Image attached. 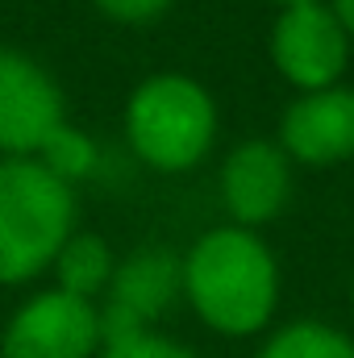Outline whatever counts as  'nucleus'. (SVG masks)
Returning <instances> with one entry per match:
<instances>
[{"mask_svg":"<svg viewBox=\"0 0 354 358\" xmlns=\"http://www.w3.org/2000/svg\"><path fill=\"white\" fill-rule=\"evenodd\" d=\"M183 292L221 334H255L275 308V259L246 229H217L183 259Z\"/></svg>","mask_w":354,"mask_h":358,"instance_id":"obj_1","label":"nucleus"},{"mask_svg":"<svg viewBox=\"0 0 354 358\" xmlns=\"http://www.w3.org/2000/svg\"><path fill=\"white\" fill-rule=\"evenodd\" d=\"M76 200L67 179L34 159L0 163V283H21L67 246Z\"/></svg>","mask_w":354,"mask_h":358,"instance_id":"obj_2","label":"nucleus"},{"mask_svg":"<svg viewBox=\"0 0 354 358\" xmlns=\"http://www.w3.org/2000/svg\"><path fill=\"white\" fill-rule=\"evenodd\" d=\"M125 129H129L134 150L150 167L183 171L208 150L217 117H213V100L204 96L200 84L179 80V76H159L134 92Z\"/></svg>","mask_w":354,"mask_h":358,"instance_id":"obj_3","label":"nucleus"},{"mask_svg":"<svg viewBox=\"0 0 354 358\" xmlns=\"http://www.w3.org/2000/svg\"><path fill=\"white\" fill-rule=\"evenodd\" d=\"M100 342V313L71 292L34 296L4 334V358H88Z\"/></svg>","mask_w":354,"mask_h":358,"instance_id":"obj_4","label":"nucleus"},{"mask_svg":"<svg viewBox=\"0 0 354 358\" xmlns=\"http://www.w3.org/2000/svg\"><path fill=\"white\" fill-rule=\"evenodd\" d=\"M63 125V100L50 76L25 55L0 50V150L17 159L38 155Z\"/></svg>","mask_w":354,"mask_h":358,"instance_id":"obj_5","label":"nucleus"},{"mask_svg":"<svg viewBox=\"0 0 354 358\" xmlns=\"http://www.w3.org/2000/svg\"><path fill=\"white\" fill-rule=\"evenodd\" d=\"M275 63L296 88H330L346 67V29L321 0L292 4L275 25Z\"/></svg>","mask_w":354,"mask_h":358,"instance_id":"obj_6","label":"nucleus"},{"mask_svg":"<svg viewBox=\"0 0 354 358\" xmlns=\"http://www.w3.org/2000/svg\"><path fill=\"white\" fill-rule=\"evenodd\" d=\"M183 287V267L167 250H142L113 275L108 308L100 313V338L117 342L129 334H142Z\"/></svg>","mask_w":354,"mask_h":358,"instance_id":"obj_7","label":"nucleus"},{"mask_svg":"<svg viewBox=\"0 0 354 358\" xmlns=\"http://www.w3.org/2000/svg\"><path fill=\"white\" fill-rule=\"evenodd\" d=\"M283 146L292 159L325 167L354 155V92L321 88L300 96L283 117Z\"/></svg>","mask_w":354,"mask_h":358,"instance_id":"obj_8","label":"nucleus"},{"mask_svg":"<svg viewBox=\"0 0 354 358\" xmlns=\"http://www.w3.org/2000/svg\"><path fill=\"white\" fill-rule=\"evenodd\" d=\"M221 196L229 213L246 225L275 217L288 200V159L267 142H250L234 150L221 171Z\"/></svg>","mask_w":354,"mask_h":358,"instance_id":"obj_9","label":"nucleus"},{"mask_svg":"<svg viewBox=\"0 0 354 358\" xmlns=\"http://www.w3.org/2000/svg\"><path fill=\"white\" fill-rule=\"evenodd\" d=\"M59 279H63V292L71 296H84L92 300V292H100L108 279H113V267H108V246L92 234H80V238H67V246L59 250Z\"/></svg>","mask_w":354,"mask_h":358,"instance_id":"obj_10","label":"nucleus"},{"mask_svg":"<svg viewBox=\"0 0 354 358\" xmlns=\"http://www.w3.org/2000/svg\"><path fill=\"white\" fill-rule=\"evenodd\" d=\"M259 358H354V342L330 325L300 321V325H288L283 334H275Z\"/></svg>","mask_w":354,"mask_h":358,"instance_id":"obj_11","label":"nucleus"},{"mask_svg":"<svg viewBox=\"0 0 354 358\" xmlns=\"http://www.w3.org/2000/svg\"><path fill=\"white\" fill-rule=\"evenodd\" d=\"M38 155H42V167H50L59 179H80V176H88L92 163H96V150H92V142L80 134V129H71V125L55 129V134H50V142H46Z\"/></svg>","mask_w":354,"mask_h":358,"instance_id":"obj_12","label":"nucleus"},{"mask_svg":"<svg viewBox=\"0 0 354 358\" xmlns=\"http://www.w3.org/2000/svg\"><path fill=\"white\" fill-rule=\"evenodd\" d=\"M100 358H196L192 350H183L176 342L159 338V334H129V338H117V342H104V355Z\"/></svg>","mask_w":354,"mask_h":358,"instance_id":"obj_13","label":"nucleus"},{"mask_svg":"<svg viewBox=\"0 0 354 358\" xmlns=\"http://www.w3.org/2000/svg\"><path fill=\"white\" fill-rule=\"evenodd\" d=\"M104 13H113V17H121V21H146V17H155L159 8H167L171 0H96Z\"/></svg>","mask_w":354,"mask_h":358,"instance_id":"obj_14","label":"nucleus"},{"mask_svg":"<svg viewBox=\"0 0 354 358\" xmlns=\"http://www.w3.org/2000/svg\"><path fill=\"white\" fill-rule=\"evenodd\" d=\"M334 17L342 21L346 34H354V0H334Z\"/></svg>","mask_w":354,"mask_h":358,"instance_id":"obj_15","label":"nucleus"},{"mask_svg":"<svg viewBox=\"0 0 354 358\" xmlns=\"http://www.w3.org/2000/svg\"><path fill=\"white\" fill-rule=\"evenodd\" d=\"M279 4H288V8H292V4H313V0H279Z\"/></svg>","mask_w":354,"mask_h":358,"instance_id":"obj_16","label":"nucleus"},{"mask_svg":"<svg viewBox=\"0 0 354 358\" xmlns=\"http://www.w3.org/2000/svg\"><path fill=\"white\" fill-rule=\"evenodd\" d=\"M351 304H354V292H351Z\"/></svg>","mask_w":354,"mask_h":358,"instance_id":"obj_17","label":"nucleus"}]
</instances>
